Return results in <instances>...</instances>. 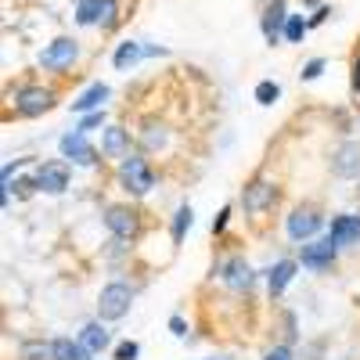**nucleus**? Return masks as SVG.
<instances>
[{"label": "nucleus", "instance_id": "1", "mask_svg": "<svg viewBox=\"0 0 360 360\" xmlns=\"http://www.w3.org/2000/svg\"><path fill=\"white\" fill-rule=\"evenodd\" d=\"M119 184H123L127 191L134 195H148L155 188V173L152 166H148L144 155H127L123 162H119Z\"/></svg>", "mask_w": 360, "mask_h": 360}, {"label": "nucleus", "instance_id": "2", "mask_svg": "<svg viewBox=\"0 0 360 360\" xmlns=\"http://www.w3.org/2000/svg\"><path fill=\"white\" fill-rule=\"evenodd\" d=\"M130 303H134L130 285L112 281V285H105L101 295H98V317H101V321H123V317L130 314Z\"/></svg>", "mask_w": 360, "mask_h": 360}, {"label": "nucleus", "instance_id": "3", "mask_svg": "<svg viewBox=\"0 0 360 360\" xmlns=\"http://www.w3.org/2000/svg\"><path fill=\"white\" fill-rule=\"evenodd\" d=\"M76 22L79 25L112 29L119 22V4H115V0H79V4H76Z\"/></svg>", "mask_w": 360, "mask_h": 360}, {"label": "nucleus", "instance_id": "4", "mask_svg": "<svg viewBox=\"0 0 360 360\" xmlns=\"http://www.w3.org/2000/svg\"><path fill=\"white\" fill-rule=\"evenodd\" d=\"M79 58V44L76 40H69V37H58L54 44H47L44 47V54H40V65L47 69V72H62V69H69L72 62Z\"/></svg>", "mask_w": 360, "mask_h": 360}, {"label": "nucleus", "instance_id": "5", "mask_svg": "<svg viewBox=\"0 0 360 360\" xmlns=\"http://www.w3.org/2000/svg\"><path fill=\"white\" fill-rule=\"evenodd\" d=\"M321 224H324V217L317 213L314 205H299V209H292V217H288V238L292 242H307V238H314L317 231H321Z\"/></svg>", "mask_w": 360, "mask_h": 360}, {"label": "nucleus", "instance_id": "6", "mask_svg": "<svg viewBox=\"0 0 360 360\" xmlns=\"http://www.w3.org/2000/svg\"><path fill=\"white\" fill-rule=\"evenodd\" d=\"M51 105H54V90H47V86H25V90H18V98H15V108L25 119L44 115Z\"/></svg>", "mask_w": 360, "mask_h": 360}, {"label": "nucleus", "instance_id": "7", "mask_svg": "<svg viewBox=\"0 0 360 360\" xmlns=\"http://www.w3.org/2000/svg\"><path fill=\"white\" fill-rule=\"evenodd\" d=\"M58 148H62V155L72 159L76 166H98V152L86 144V130H79V127L58 141Z\"/></svg>", "mask_w": 360, "mask_h": 360}, {"label": "nucleus", "instance_id": "8", "mask_svg": "<svg viewBox=\"0 0 360 360\" xmlns=\"http://www.w3.org/2000/svg\"><path fill=\"white\" fill-rule=\"evenodd\" d=\"M105 227L119 238V242H130V238H137L141 224H137V213L134 209H123V205H112L105 213Z\"/></svg>", "mask_w": 360, "mask_h": 360}, {"label": "nucleus", "instance_id": "9", "mask_svg": "<svg viewBox=\"0 0 360 360\" xmlns=\"http://www.w3.org/2000/svg\"><path fill=\"white\" fill-rule=\"evenodd\" d=\"M33 180H37V191L62 195V191L69 188V166H65V162H44Z\"/></svg>", "mask_w": 360, "mask_h": 360}, {"label": "nucleus", "instance_id": "10", "mask_svg": "<svg viewBox=\"0 0 360 360\" xmlns=\"http://www.w3.org/2000/svg\"><path fill=\"white\" fill-rule=\"evenodd\" d=\"M285 22H288V4H285V0H274V4L263 8L259 25H263L266 44H278V37H285Z\"/></svg>", "mask_w": 360, "mask_h": 360}, {"label": "nucleus", "instance_id": "11", "mask_svg": "<svg viewBox=\"0 0 360 360\" xmlns=\"http://www.w3.org/2000/svg\"><path fill=\"white\" fill-rule=\"evenodd\" d=\"M335 263V242L332 238H321V242H310V245H303V266H310V270H328Z\"/></svg>", "mask_w": 360, "mask_h": 360}, {"label": "nucleus", "instance_id": "12", "mask_svg": "<svg viewBox=\"0 0 360 360\" xmlns=\"http://www.w3.org/2000/svg\"><path fill=\"white\" fill-rule=\"evenodd\" d=\"M332 169L335 176H360V141H346L339 144V152L332 155Z\"/></svg>", "mask_w": 360, "mask_h": 360}, {"label": "nucleus", "instance_id": "13", "mask_svg": "<svg viewBox=\"0 0 360 360\" xmlns=\"http://www.w3.org/2000/svg\"><path fill=\"white\" fill-rule=\"evenodd\" d=\"M274 198H278L274 184H266V180H252V184L245 188V195H242V205H245V213H263Z\"/></svg>", "mask_w": 360, "mask_h": 360}, {"label": "nucleus", "instance_id": "14", "mask_svg": "<svg viewBox=\"0 0 360 360\" xmlns=\"http://www.w3.org/2000/svg\"><path fill=\"white\" fill-rule=\"evenodd\" d=\"M328 238H332L335 245H353V242H360V217H349V213L335 217Z\"/></svg>", "mask_w": 360, "mask_h": 360}, {"label": "nucleus", "instance_id": "15", "mask_svg": "<svg viewBox=\"0 0 360 360\" xmlns=\"http://www.w3.org/2000/svg\"><path fill=\"white\" fill-rule=\"evenodd\" d=\"M101 152L112 155V159H127V155H130V130H123V127H105Z\"/></svg>", "mask_w": 360, "mask_h": 360}, {"label": "nucleus", "instance_id": "16", "mask_svg": "<svg viewBox=\"0 0 360 360\" xmlns=\"http://www.w3.org/2000/svg\"><path fill=\"white\" fill-rule=\"evenodd\" d=\"M224 285L227 288H234V292H245L249 285H252V266L245 263V259H227L224 263Z\"/></svg>", "mask_w": 360, "mask_h": 360}, {"label": "nucleus", "instance_id": "17", "mask_svg": "<svg viewBox=\"0 0 360 360\" xmlns=\"http://www.w3.org/2000/svg\"><path fill=\"white\" fill-rule=\"evenodd\" d=\"M108 94H112V90H108L105 83H90V86L83 90V94L72 101V112H79V115H86V112H98V108L108 101Z\"/></svg>", "mask_w": 360, "mask_h": 360}, {"label": "nucleus", "instance_id": "18", "mask_svg": "<svg viewBox=\"0 0 360 360\" xmlns=\"http://www.w3.org/2000/svg\"><path fill=\"white\" fill-rule=\"evenodd\" d=\"M141 58H144V47H141L137 40H123V44L115 47V54H112V65H115L119 72H130Z\"/></svg>", "mask_w": 360, "mask_h": 360}, {"label": "nucleus", "instance_id": "19", "mask_svg": "<svg viewBox=\"0 0 360 360\" xmlns=\"http://www.w3.org/2000/svg\"><path fill=\"white\" fill-rule=\"evenodd\" d=\"M292 278H295V263H292V259H281V263H274V266H270V274H266L270 295H281V292L292 285Z\"/></svg>", "mask_w": 360, "mask_h": 360}, {"label": "nucleus", "instance_id": "20", "mask_svg": "<svg viewBox=\"0 0 360 360\" xmlns=\"http://www.w3.org/2000/svg\"><path fill=\"white\" fill-rule=\"evenodd\" d=\"M79 342H83L90 353H101V349H108L112 335L105 332V324H101V321H94V324H86L83 332H79Z\"/></svg>", "mask_w": 360, "mask_h": 360}, {"label": "nucleus", "instance_id": "21", "mask_svg": "<svg viewBox=\"0 0 360 360\" xmlns=\"http://www.w3.org/2000/svg\"><path fill=\"white\" fill-rule=\"evenodd\" d=\"M54 356L58 360H90L94 353H90L79 339L72 342V339H54Z\"/></svg>", "mask_w": 360, "mask_h": 360}, {"label": "nucleus", "instance_id": "22", "mask_svg": "<svg viewBox=\"0 0 360 360\" xmlns=\"http://www.w3.org/2000/svg\"><path fill=\"white\" fill-rule=\"evenodd\" d=\"M191 224H195L191 205H180V209H176V217H173V242H176V245L184 242V234L191 231Z\"/></svg>", "mask_w": 360, "mask_h": 360}, {"label": "nucleus", "instance_id": "23", "mask_svg": "<svg viewBox=\"0 0 360 360\" xmlns=\"http://www.w3.org/2000/svg\"><path fill=\"white\" fill-rule=\"evenodd\" d=\"M307 33H310V22H307L303 15H288V22H285V40H288V44H303Z\"/></svg>", "mask_w": 360, "mask_h": 360}, {"label": "nucleus", "instance_id": "24", "mask_svg": "<svg viewBox=\"0 0 360 360\" xmlns=\"http://www.w3.org/2000/svg\"><path fill=\"white\" fill-rule=\"evenodd\" d=\"M18 360H58L54 356V342H25Z\"/></svg>", "mask_w": 360, "mask_h": 360}, {"label": "nucleus", "instance_id": "25", "mask_svg": "<svg viewBox=\"0 0 360 360\" xmlns=\"http://www.w3.org/2000/svg\"><path fill=\"white\" fill-rule=\"evenodd\" d=\"M281 98V86L274 83V79H263V83H256V101L259 105H274Z\"/></svg>", "mask_w": 360, "mask_h": 360}, {"label": "nucleus", "instance_id": "26", "mask_svg": "<svg viewBox=\"0 0 360 360\" xmlns=\"http://www.w3.org/2000/svg\"><path fill=\"white\" fill-rule=\"evenodd\" d=\"M137 356H141V346H137L134 339H127V342L115 346V360H137Z\"/></svg>", "mask_w": 360, "mask_h": 360}, {"label": "nucleus", "instance_id": "27", "mask_svg": "<svg viewBox=\"0 0 360 360\" xmlns=\"http://www.w3.org/2000/svg\"><path fill=\"white\" fill-rule=\"evenodd\" d=\"M144 144H148V148H162V144H166V130H162V127H155V123H148Z\"/></svg>", "mask_w": 360, "mask_h": 360}, {"label": "nucleus", "instance_id": "28", "mask_svg": "<svg viewBox=\"0 0 360 360\" xmlns=\"http://www.w3.org/2000/svg\"><path fill=\"white\" fill-rule=\"evenodd\" d=\"M98 127H105V112H101V108H98V112H86L83 123H79V130H86V134L98 130Z\"/></svg>", "mask_w": 360, "mask_h": 360}, {"label": "nucleus", "instance_id": "29", "mask_svg": "<svg viewBox=\"0 0 360 360\" xmlns=\"http://www.w3.org/2000/svg\"><path fill=\"white\" fill-rule=\"evenodd\" d=\"M321 72H324V58H314V62H307V65H303V72H299V76H303V79L310 83V79H317Z\"/></svg>", "mask_w": 360, "mask_h": 360}, {"label": "nucleus", "instance_id": "30", "mask_svg": "<svg viewBox=\"0 0 360 360\" xmlns=\"http://www.w3.org/2000/svg\"><path fill=\"white\" fill-rule=\"evenodd\" d=\"M169 332H173L176 339H184V335H188V324H184V317H180V314L169 317Z\"/></svg>", "mask_w": 360, "mask_h": 360}, {"label": "nucleus", "instance_id": "31", "mask_svg": "<svg viewBox=\"0 0 360 360\" xmlns=\"http://www.w3.org/2000/svg\"><path fill=\"white\" fill-rule=\"evenodd\" d=\"M263 360H292V349L288 346H274V349H266Z\"/></svg>", "mask_w": 360, "mask_h": 360}, {"label": "nucleus", "instance_id": "32", "mask_svg": "<svg viewBox=\"0 0 360 360\" xmlns=\"http://www.w3.org/2000/svg\"><path fill=\"white\" fill-rule=\"evenodd\" d=\"M227 220H231V205H224V209H220V217L213 220V234H220V231L227 227Z\"/></svg>", "mask_w": 360, "mask_h": 360}, {"label": "nucleus", "instance_id": "33", "mask_svg": "<svg viewBox=\"0 0 360 360\" xmlns=\"http://www.w3.org/2000/svg\"><path fill=\"white\" fill-rule=\"evenodd\" d=\"M353 94H360V58H356V62H353Z\"/></svg>", "mask_w": 360, "mask_h": 360}, {"label": "nucleus", "instance_id": "34", "mask_svg": "<svg viewBox=\"0 0 360 360\" xmlns=\"http://www.w3.org/2000/svg\"><path fill=\"white\" fill-rule=\"evenodd\" d=\"M328 15H332V11H328V8H317V15H314V18H310V25H321V22H324V18H328Z\"/></svg>", "mask_w": 360, "mask_h": 360}, {"label": "nucleus", "instance_id": "35", "mask_svg": "<svg viewBox=\"0 0 360 360\" xmlns=\"http://www.w3.org/2000/svg\"><path fill=\"white\" fill-rule=\"evenodd\" d=\"M209 360H231V356H209Z\"/></svg>", "mask_w": 360, "mask_h": 360}]
</instances>
